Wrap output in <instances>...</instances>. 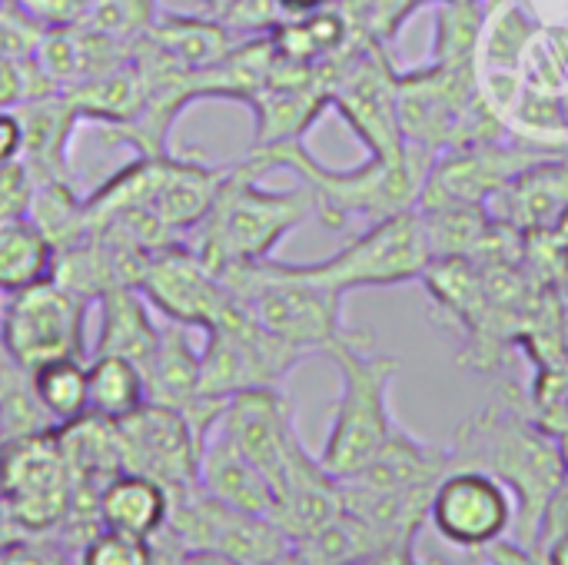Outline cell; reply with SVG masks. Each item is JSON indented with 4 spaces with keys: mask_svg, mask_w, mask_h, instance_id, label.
Returning a JSON list of instances; mask_svg holds the SVG:
<instances>
[{
    "mask_svg": "<svg viewBox=\"0 0 568 565\" xmlns=\"http://www.w3.org/2000/svg\"><path fill=\"white\" fill-rule=\"evenodd\" d=\"M456 466H476L493 473L516 496V543L532 549L546 506L568 476L559 440L539 423L536 413L516 400L489 403L479 416L459 426L449 446Z\"/></svg>",
    "mask_w": 568,
    "mask_h": 565,
    "instance_id": "6da1fadb",
    "label": "cell"
},
{
    "mask_svg": "<svg viewBox=\"0 0 568 565\" xmlns=\"http://www.w3.org/2000/svg\"><path fill=\"white\" fill-rule=\"evenodd\" d=\"M263 173L290 170L313 196L316 220L329 230H343L353 220L376 223L399 210L419 203L426 173L433 167L429 157L406 147L403 157H366L356 167H329L323 163L306 140L280 143L270 150H246Z\"/></svg>",
    "mask_w": 568,
    "mask_h": 565,
    "instance_id": "7a4b0ae2",
    "label": "cell"
},
{
    "mask_svg": "<svg viewBox=\"0 0 568 565\" xmlns=\"http://www.w3.org/2000/svg\"><path fill=\"white\" fill-rule=\"evenodd\" d=\"M263 167L246 153L226 163L213 206L183 240L216 273L276 256V246L316 216V203L303 183L296 190H263Z\"/></svg>",
    "mask_w": 568,
    "mask_h": 565,
    "instance_id": "3957f363",
    "label": "cell"
},
{
    "mask_svg": "<svg viewBox=\"0 0 568 565\" xmlns=\"http://www.w3.org/2000/svg\"><path fill=\"white\" fill-rule=\"evenodd\" d=\"M323 356L339 373V396L333 403V420L320 463L336 480H353L363 473L373 456L386 446L399 426L393 413V386L399 376V360L373 350L369 333H356Z\"/></svg>",
    "mask_w": 568,
    "mask_h": 565,
    "instance_id": "277c9868",
    "label": "cell"
},
{
    "mask_svg": "<svg viewBox=\"0 0 568 565\" xmlns=\"http://www.w3.org/2000/svg\"><path fill=\"white\" fill-rule=\"evenodd\" d=\"M220 280L250 320L310 356L359 333L346 326L343 293L320 283L303 263L270 256L260 263L226 266L220 270Z\"/></svg>",
    "mask_w": 568,
    "mask_h": 565,
    "instance_id": "5b68a950",
    "label": "cell"
},
{
    "mask_svg": "<svg viewBox=\"0 0 568 565\" xmlns=\"http://www.w3.org/2000/svg\"><path fill=\"white\" fill-rule=\"evenodd\" d=\"M429 263H433V246L426 236L423 213L419 206H409L376 223H366V230L353 236L343 250L303 266L320 283L346 296L353 290L403 286L423 280Z\"/></svg>",
    "mask_w": 568,
    "mask_h": 565,
    "instance_id": "8992f818",
    "label": "cell"
},
{
    "mask_svg": "<svg viewBox=\"0 0 568 565\" xmlns=\"http://www.w3.org/2000/svg\"><path fill=\"white\" fill-rule=\"evenodd\" d=\"M329 70V110L356 133L369 157H403L406 140L396 110V77L399 70L386 57V43L356 40L339 53Z\"/></svg>",
    "mask_w": 568,
    "mask_h": 565,
    "instance_id": "52a82bcc",
    "label": "cell"
},
{
    "mask_svg": "<svg viewBox=\"0 0 568 565\" xmlns=\"http://www.w3.org/2000/svg\"><path fill=\"white\" fill-rule=\"evenodd\" d=\"M93 303L63 290L53 280L3 293L0 300V346L3 353L33 373L43 363L63 356L87 360V316Z\"/></svg>",
    "mask_w": 568,
    "mask_h": 565,
    "instance_id": "ba28073f",
    "label": "cell"
},
{
    "mask_svg": "<svg viewBox=\"0 0 568 565\" xmlns=\"http://www.w3.org/2000/svg\"><path fill=\"white\" fill-rule=\"evenodd\" d=\"M200 350V393L210 403H226L236 393L283 386V380L310 356L250 320L236 303L203 333Z\"/></svg>",
    "mask_w": 568,
    "mask_h": 565,
    "instance_id": "9c48e42d",
    "label": "cell"
},
{
    "mask_svg": "<svg viewBox=\"0 0 568 565\" xmlns=\"http://www.w3.org/2000/svg\"><path fill=\"white\" fill-rule=\"evenodd\" d=\"M0 506L20 533H53L73 516V480L57 430L3 440Z\"/></svg>",
    "mask_w": 568,
    "mask_h": 565,
    "instance_id": "30bf717a",
    "label": "cell"
},
{
    "mask_svg": "<svg viewBox=\"0 0 568 565\" xmlns=\"http://www.w3.org/2000/svg\"><path fill=\"white\" fill-rule=\"evenodd\" d=\"M516 496L493 473L453 466L433 490L426 523L436 536L463 553H483L506 543L516 529Z\"/></svg>",
    "mask_w": 568,
    "mask_h": 565,
    "instance_id": "8fae6325",
    "label": "cell"
},
{
    "mask_svg": "<svg viewBox=\"0 0 568 565\" xmlns=\"http://www.w3.org/2000/svg\"><path fill=\"white\" fill-rule=\"evenodd\" d=\"M123 473H140L170 490L173 500L196 490V466L203 440L176 410L146 403L133 416L113 423Z\"/></svg>",
    "mask_w": 568,
    "mask_h": 565,
    "instance_id": "7c38bea8",
    "label": "cell"
},
{
    "mask_svg": "<svg viewBox=\"0 0 568 565\" xmlns=\"http://www.w3.org/2000/svg\"><path fill=\"white\" fill-rule=\"evenodd\" d=\"M160 320L180 323L186 330H213L230 310L233 296L220 273L200 260L186 243H170L146 260L136 286Z\"/></svg>",
    "mask_w": 568,
    "mask_h": 565,
    "instance_id": "4fadbf2b",
    "label": "cell"
},
{
    "mask_svg": "<svg viewBox=\"0 0 568 565\" xmlns=\"http://www.w3.org/2000/svg\"><path fill=\"white\" fill-rule=\"evenodd\" d=\"M213 430H220L270 480L276 496V483L303 446V436L296 430V410L283 386H263L230 396Z\"/></svg>",
    "mask_w": 568,
    "mask_h": 565,
    "instance_id": "5bb4252c",
    "label": "cell"
},
{
    "mask_svg": "<svg viewBox=\"0 0 568 565\" xmlns=\"http://www.w3.org/2000/svg\"><path fill=\"white\" fill-rule=\"evenodd\" d=\"M246 107L253 113L250 150L303 140L329 110V73L326 67H300L276 57L270 83Z\"/></svg>",
    "mask_w": 568,
    "mask_h": 565,
    "instance_id": "9a60e30c",
    "label": "cell"
},
{
    "mask_svg": "<svg viewBox=\"0 0 568 565\" xmlns=\"http://www.w3.org/2000/svg\"><path fill=\"white\" fill-rule=\"evenodd\" d=\"M143 376H146L150 403L186 416L200 440L210 436V430L216 426L223 413V403H210L200 393V350H193L186 326L163 320L160 346L143 366Z\"/></svg>",
    "mask_w": 568,
    "mask_h": 565,
    "instance_id": "2e32d148",
    "label": "cell"
},
{
    "mask_svg": "<svg viewBox=\"0 0 568 565\" xmlns=\"http://www.w3.org/2000/svg\"><path fill=\"white\" fill-rule=\"evenodd\" d=\"M489 216L516 233H549L568 213V163L556 153L509 180L489 203Z\"/></svg>",
    "mask_w": 568,
    "mask_h": 565,
    "instance_id": "e0dca14e",
    "label": "cell"
},
{
    "mask_svg": "<svg viewBox=\"0 0 568 565\" xmlns=\"http://www.w3.org/2000/svg\"><path fill=\"white\" fill-rule=\"evenodd\" d=\"M23 123V153L20 163L30 170L33 183H77L70 167V143L83 123L63 93H43L17 103Z\"/></svg>",
    "mask_w": 568,
    "mask_h": 565,
    "instance_id": "ac0fdd59",
    "label": "cell"
},
{
    "mask_svg": "<svg viewBox=\"0 0 568 565\" xmlns=\"http://www.w3.org/2000/svg\"><path fill=\"white\" fill-rule=\"evenodd\" d=\"M453 466L456 460L449 446L419 440L399 423L386 440V446L373 456V463L353 480H339V483H356L379 493H433L436 483Z\"/></svg>",
    "mask_w": 568,
    "mask_h": 565,
    "instance_id": "d6986e66",
    "label": "cell"
},
{
    "mask_svg": "<svg viewBox=\"0 0 568 565\" xmlns=\"http://www.w3.org/2000/svg\"><path fill=\"white\" fill-rule=\"evenodd\" d=\"M196 490L206 493L210 500L246 513V516H273V486L270 480L220 433L210 430L200 450V466H196Z\"/></svg>",
    "mask_w": 568,
    "mask_h": 565,
    "instance_id": "ffe728a7",
    "label": "cell"
},
{
    "mask_svg": "<svg viewBox=\"0 0 568 565\" xmlns=\"http://www.w3.org/2000/svg\"><path fill=\"white\" fill-rule=\"evenodd\" d=\"M143 43H150L160 57L176 63L186 73L210 70L220 63L243 37L233 33L223 20L206 13H173L163 10L153 17V23L140 33Z\"/></svg>",
    "mask_w": 568,
    "mask_h": 565,
    "instance_id": "44dd1931",
    "label": "cell"
},
{
    "mask_svg": "<svg viewBox=\"0 0 568 565\" xmlns=\"http://www.w3.org/2000/svg\"><path fill=\"white\" fill-rule=\"evenodd\" d=\"M93 306L100 310V333L90 356H123L143 370L156 353L163 330L146 296L136 286H116L103 293Z\"/></svg>",
    "mask_w": 568,
    "mask_h": 565,
    "instance_id": "7402d4cb",
    "label": "cell"
},
{
    "mask_svg": "<svg viewBox=\"0 0 568 565\" xmlns=\"http://www.w3.org/2000/svg\"><path fill=\"white\" fill-rule=\"evenodd\" d=\"M170 509L173 496L166 486L140 473H120L97 496V526L153 543L163 536Z\"/></svg>",
    "mask_w": 568,
    "mask_h": 565,
    "instance_id": "603a6c76",
    "label": "cell"
},
{
    "mask_svg": "<svg viewBox=\"0 0 568 565\" xmlns=\"http://www.w3.org/2000/svg\"><path fill=\"white\" fill-rule=\"evenodd\" d=\"M60 93L70 100V107L77 110L83 123L90 120L100 127H120V123H130L136 110L143 107V77L136 63L130 60L120 70H110L93 80H80L73 87H63Z\"/></svg>",
    "mask_w": 568,
    "mask_h": 565,
    "instance_id": "cb8c5ba5",
    "label": "cell"
},
{
    "mask_svg": "<svg viewBox=\"0 0 568 565\" xmlns=\"http://www.w3.org/2000/svg\"><path fill=\"white\" fill-rule=\"evenodd\" d=\"M87 400L90 413L120 423L143 410L146 400V376L133 360L123 356H90L87 360Z\"/></svg>",
    "mask_w": 568,
    "mask_h": 565,
    "instance_id": "d4e9b609",
    "label": "cell"
},
{
    "mask_svg": "<svg viewBox=\"0 0 568 565\" xmlns=\"http://www.w3.org/2000/svg\"><path fill=\"white\" fill-rule=\"evenodd\" d=\"M53 270V246L33 226V220L7 216L0 220V293H13L50 280Z\"/></svg>",
    "mask_w": 568,
    "mask_h": 565,
    "instance_id": "484cf974",
    "label": "cell"
},
{
    "mask_svg": "<svg viewBox=\"0 0 568 565\" xmlns=\"http://www.w3.org/2000/svg\"><path fill=\"white\" fill-rule=\"evenodd\" d=\"M486 23L483 0H436L429 63L479 70V40Z\"/></svg>",
    "mask_w": 568,
    "mask_h": 565,
    "instance_id": "4316f807",
    "label": "cell"
},
{
    "mask_svg": "<svg viewBox=\"0 0 568 565\" xmlns=\"http://www.w3.org/2000/svg\"><path fill=\"white\" fill-rule=\"evenodd\" d=\"M30 383H33L37 403L43 406V413L50 416L57 430L90 413L83 356H63V360L43 363L30 373Z\"/></svg>",
    "mask_w": 568,
    "mask_h": 565,
    "instance_id": "83f0119b",
    "label": "cell"
},
{
    "mask_svg": "<svg viewBox=\"0 0 568 565\" xmlns=\"http://www.w3.org/2000/svg\"><path fill=\"white\" fill-rule=\"evenodd\" d=\"M27 216L33 220V226L50 240L53 250L87 236L90 216L83 206V196L77 193V183H33V196L27 206Z\"/></svg>",
    "mask_w": 568,
    "mask_h": 565,
    "instance_id": "f1b7e54d",
    "label": "cell"
},
{
    "mask_svg": "<svg viewBox=\"0 0 568 565\" xmlns=\"http://www.w3.org/2000/svg\"><path fill=\"white\" fill-rule=\"evenodd\" d=\"M80 565H156V556L146 539L97 529L80 546Z\"/></svg>",
    "mask_w": 568,
    "mask_h": 565,
    "instance_id": "f546056e",
    "label": "cell"
},
{
    "mask_svg": "<svg viewBox=\"0 0 568 565\" xmlns=\"http://www.w3.org/2000/svg\"><path fill=\"white\" fill-rule=\"evenodd\" d=\"M0 565H67L63 549L47 543V533H23L0 546Z\"/></svg>",
    "mask_w": 568,
    "mask_h": 565,
    "instance_id": "4dcf8cb0",
    "label": "cell"
},
{
    "mask_svg": "<svg viewBox=\"0 0 568 565\" xmlns=\"http://www.w3.org/2000/svg\"><path fill=\"white\" fill-rule=\"evenodd\" d=\"M33 196V176L30 170L13 160V163H0V220L7 216H23Z\"/></svg>",
    "mask_w": 568,
    "mask_h": 565,
    "instance_id": "1f68e13d",
    "label": "cell"
},
{
    "mask_svg": "<svg viewBox=\"0 0 568 565\" xmlns=\"http://www.w3.org/2000/svg\"><path fill=\"white\" fill-rule=\"evenodd\" d=\"M23 153V123L17 107H0V163H13Z\"/></svg>",
    "mask_w": 568,
    "mask_h": 565,
    "instance_id": "d6a6232c",
    "label": "cell"
},
{
    "mask_svg": "<svg viewBox=\"0 0 568 565\" xmlns=\"http://www.w3.org/2000/svg\"><path fill=\"white\" fill-rule=\"evenodd\" d=\"M173 565H243L240 559L220 553V549H183L176 553Z\"/></svg>",
    "mask_w": 568,
    "mask_h": 565,
    "instance_id": "836d02e7",
    "label": "cell"
},
{
    "mask_svg": "<svg viewBox=\"0 0 568 565\" xmlns=\"http://www.w3.org/2000/svg\"><path fill=\"white\" fill-rule=\"evenodd\" d=\"M283 17H303V13H313V10H323V7H333L336 0H276Z\"/></svg>",
    "mask_w": 568,
    "mask_h": 565,
    "instance_id": "e575fe53",
    "label": "cell"
},
{
    "mask_svg": "<svg viewBox=\"0 0 568 565\" xmlns=\"http://www.w3.org/2000/svg\"><path fill=\"white\" fill-rule=\"evenodd\" d=\"M539 556L549 565H568V536H559V539H552L549 546H542Z\"/></svg>",
    "mask_w": 568,
    "mask_h": 565,
    "instance_id": "d590c367",
    "label": "cell"
},
{
    "mask_svg": "<svg viewBox=\"0 0 568 565\" xmlns=\"http://www.w3.org/2000/svg\"><path fill=\"white\" fill-rule=\"evenodd\" d=\"M240 0H203V13L206 17H216V20H223L233 7H236Z\"/></svg>",
    "mask_w": 568,
    "mask_h": 565,
    "instance_id": "8d00e7d4",
    "label": "cell"
},
{
    "mask_svg": "<svg viewBox=\"0 0 568 565\" xmlns=\"http://www.w3.org/2000/svg\"><path fill=\"white\" fill-rule=\"evenodd\" d=\"M399 565H423V563H416L413 556H406V559H403V563H399Z\"/></svg>",
    "mask_w": 568,
    "mask_h": 565,
    "instance_id": "74e56055",
    "label": "cell"
},
{
    "mask_svg": "<svg viewBox=\"0 0 568 565\" xmlns=\"http://www.w3.org/2000/svg\"><path fill=\"white\" fill-rule=\"evenodd\" d=\"M496 565H513V563H509L506 556H499V559H496Z\"/></svg>",
    "mask_w": 568,
    "mask_h": 565,
    "instance_id": "f35d334b",
    "label": "cell"
},
{
    "mask_svg": "<svg viewBox=\"0 0 568 565\" xmlns=\"http://www.w3.org/2000/svg\"><path fill=\"white\" fill-rule=\"evenodd\" d=\"M0 450H3V433H0Z\"/></svg>",
    "mask_w": 568,
    "mask_h": 565,
    "instance_id": "ab89813d",
    "label": "cell"
}]
</instances>
